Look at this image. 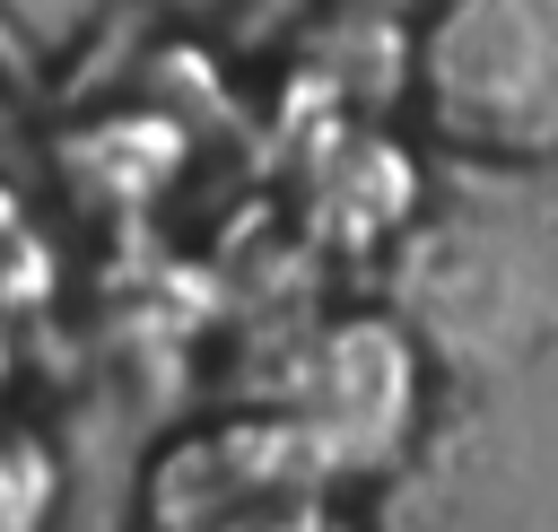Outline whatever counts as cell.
Segmentation results:
<instances>
[{
  "label": "cell",
  "mask_w": 558,
  "mask_h": 532,
  "mask_svg": "<svg viewBox=\"0 0 558 532\" xmlns=\"http://www.w3.org/2000/svg\"><path fill=\"white\" fill-rule=\"evenodd\" d=\"M418 140L488 183L558 166V0H418L401 35Z\"/></svg>",
  "instance_id": "1"
},
{
  "label": "cell",
  "mask_w": 558,
  "mask_h": 532,
  "mask_svg": "<svg viewBox=\"0 0 558 532\" xmlns=\"http://www.w3.org/2000/svg\"><path fill=\"white\" fill-rule=\"evenodd\" d=\"M262 419L279 427L296 471L331 497L340 480L401 462L410 436L427 427V349L410 340L401 314H340L288 358Z\"/></svg>",
  "instance_id": "2"
},
{
  "label": "cell",
  "mask_w": 558,
  "mask_h": 532,
  "mask_svg": "<svg viewBox=\"0 0 558 532\" xmlns=\"http://www.w3.org/2000/svg\"><path fill=\"white\" fill-rule=\"evenodd\" d=\"M218 532H366V523L340 497H323V488H288V497H262V506L227 515Z\"/></svg>",
  "instance_id": "3"
},
{
  "label": "cell",
  "mask_w": 558,
  "mask_h": 532,
  "mask_svg": "<svg viewBox=\"0 0 558 532\" xmlns=\"http://www.w3.org/2000/svg\"><path fill=\"white\" fill-rule=\"evenodd\" d=\"M26 78H35V44H26L17 17L0 9V87H26Z\"/></svg>",
  "instance_id": "4"
},
{
  "label": "cell",
  "mask_w": 558,
  "mask_h": 532,
  "mask_svg": "<svg viewBox=\"0 0 558 532\" xmlns=\"http://www.w3.org/2000/svg\"><path fill=\"white\" fill-rule=\"evenodd\" d=\"M140 9H157V17H174V26H209V17H235L244 0H140Z\"/></svg>",
  "instance_id": "5"
}]
</instances>
